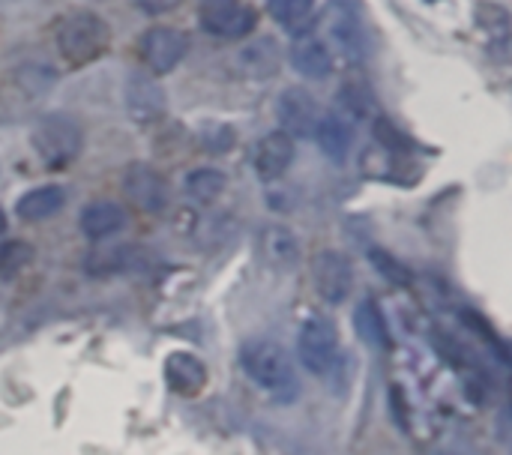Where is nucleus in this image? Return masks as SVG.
Here are the masks:
<instances>
[{"label":"nucleus","mask_w":512,"mask_h":455,"mask_svg":"<svg viewBox=\"0 0 512 455\" xmlns=\"http://www.w3.org/2000/svg\"><path fill=\"white\" fill-rule=\"evenodd\" d=\"M240 366L246 378L261 387L273 402L291 405L300 399V381H297V366L291 354L273 342V339H252L240 348Z\"/></svg>","instance_id":"f257e3e1"},{"label":"nucleus","mask_w":512,"mask_h":455,"mask_svg":"<svg viewBox=\"0 0 512 455\" xmlns=\"http://www.w3.org/2000/svg\"><path fill=\"white\" fill-rule=\"evenodd\" d=\"M54 45L69 66H87L99 60L111 45V27L105 18L87 9L66 12L54 27Z\"/></svg>","instance_id":"f03ea898"},{"label":"nucleus","mask_w":512,"mask_h":455,"mask_svg":"<svg viewBox=\"0 0 512 455\" xmlns=\"http://www.w3.org/2000/svg\"><path fill=\"white\" fill-rule=\"evenodd\" d=\"M30 144L48 168H63L81 153L84 135L69 114H45L33 123Z\"/></svg>","instance_id":"7ed1b4c3"},{"label":"nucleus","mask_w":512,"mask_h":455,"mask_svg":"<svg viewBox=\"0 0 512 455\" xmlns=\"http://www.w3.org/2000/svg\"><path fill=\"white\" fill-rule=\"evenodd\" d=\"M297 354H300V363L306 366V372H312L318 378H327L339 363V333H336L333 321L321 318V315H312L300 327Z\"/></svg>","instance_id":"20e7f679"},{"label":"nucleus","mask_w":512,"mask_h":455,"mask_svg":"<svg viewBox=\"0 0 512 455\" xmlns=\"http://www.w3.org/2000/svg\"><path fill=\"white\" fill-rule=\"evenodd\" d=\"M198 24L210 36L237 39V36H249L255 30L258 12L246 0H204L201 12H198Z\"/></svg>","instance_id":"39448f33"},{"label":"nucleus","mask_w":512,"mask_h":455,"mask_svg":"<svg viewBox=\"0 0 512 455\" xmlns=\"http://www.w3.org/2000/svg\"><path fill=\"white\" fill-rule=\"evenodd\" d=\"M189 54V36L177 27H150L141 36V60L150 66L153 75H168L174 72L183 57Z\"/></svg>","instance_id":"423d86ee"},{"label":"nucleus","mask_w":512,"mask_h":455,"mask_svg":"<svg viewBox=\"0 0 512 455\" xmlns=\"http://www.w3.org/2000/svg\"><path fill=\"white\" fill-rule=\"evenodd\" d=\"M324 24H327V33L333 36L336 48L345 57H351V60L363 57V48H366L363 18L351 0H330L324 9Z\"/></svg>","instance_id":"0eeeda50"},{"label":"nucleus","mask_w":512,"mask_h":455,"mask_svg":"<svg viewBox=\"0 0 512 455\" xmlns=\"http://www.w3.org/2000/svg\"><path fill=\"white\" fill-rule=\"evenodd\" d=\"M123 192L141 213L156 216V213H162L168 207V183H165V177L156 168L144 165V162H135V165L126 168Z\"/></svg>","instance_id":"6e6552de"},{"label":"nucleus","mask_w":512,"mask_h":455,"mask_svg":"<svg viewBox=\"0 0 512 455\" xmlns=\"http://www.w3.org/2000/svg\"><path fill=\"white\" fill-rule=\"evenodd\" d=\"M315 288L321 294L324 303L339 306L348 300L351 288H354V264L348 255L327 249L315 258Z\"/></svg>","instance_id":"1a4fd4ad"},{"label":"nucleus","mask_w":512,"mask_h":455,"mask_svg":"<svg viewBox=\"0 0 512 455\" xmlns=\"http://www.w3.org/2000/svg\"><path fill=\"white\" fill-rule=\"evenodd\" d=\"M123 105L126 114L138 123H150L159 120L168 108L165 90L162 84L150 75V72H132L123 84Z\"/></svg>","instance_id":"9d476101"},{"label":"nucleus","mask_w":512,"mask_h":455,"mask_svg":"<svg viewBox=\"0 0 512 455\" xmlns=\"http://www.w3.org/2000/svg\"><path fill=\"white\" fill-rule=\"evenodd\" d=\"M279 123H282V132L291 135V138H306L315 132L318 120H321V111H318V102L309 90L303 87H291L279 96Z\"/></svg>","instance_id":"9b49d317"},{"label":"nucleus","mask_w":512,"mask_h":455,"mask_svg":"<svg viewBox=\"0 0 512 455\" xmlns=\"http://www.w3.org/2000/svg\"><path fill=\"white\" fill-rule=\"evenodd\" d=\"M291 162H294V138L285 135L282 129L267 132L258 141V147H255V171H258L261 180H267V183L279 180L291 168Z\"/></svg>","instance_id":"f8f14e48"},{"label":"nucleus","mask_w":512,"mask_h":455,"mask_svg":"<svg viewBox=\"0 0 512 455\" xmlns=\"http://www.w3.org/2000/svg\"><path fill=\"white\" fill-rule=\"evenodd\" d=\"M291 66L303 78H327L333 72V54L330 45L312 33H300L291 45Z\"/></svg>","instance_id":"ddd939ff"},{"label":"nucleus","mask_w":512,"mask_h":455,"mask_svg":"<svg viewBox=\"0 0 512 455\" xmlns=\"http://www.w3.org/2000/svg\"><path fill=\"white\" fill-rule=\"evenodd\" d=\"M78 225L84 231V237L90 240H105V237H114L117 231H123L126 225V210L114 201H90L81 216H78Z\"/></svg>","instance_id":"4468645a"},{"label":"nucleus","mask_w":512,"mask_h":455,"mask_svg":"<svg viewBox=\"0 0 512 455\" xmlns=\"http://www.w3.org/2000/svg\"><path fill=\"white\" fill-rule=\"evenodd\" d=\"M165 378H168V387L177 393V396H198L207 384V369L198 357L186 354V351H177L168 357L165 363Z\"/></svg>","instance_id":"2eb2a0df"},{"label":"nucleus","mask_w":512,"mask_h":455,"mask_svg":"<svg viewBox=\"0 0 512 455\" xmlns=\"http://www.w3.org/2000/svg\"><path fill=\"white\" fill-rule=\"evenodd\" d=\"M315 141L321 147V153L330 159V162H345L348 153H351V144H354V132H351V123L342 120L339 114H327L318 120L315 126Z\"/></svg>","instance_id":"dca6fc26"},{"label":"nucleus","mask_w":512,"mask_h":455,"mask_svg":"<svg viewBox=\"0 0 512 455\" xmlns=\"http://www.w3.org/2000/svg\"><path fill=\"white\" fill-rule=\"evenodd\" d=\"M258 246H261L264 261L276 270H285V267L297 264V258H300V240L282 225H267L258 237Z\"/></svg>","instance_id":"f3484780"},{"label":"nucleus","mask_w":512,"mask_h":455,"mask_svg":"<svg viewBox=\"0 0 512 455\" xmlns=\"http://www.w3.org/2000/svg\"><path fill=\"white\" fill-rule=\"evenodd\" d=\"M63 201H66V192L60 186H36L18 198L15 213L24 222H45L63 210Z\"/></svg>","instance_id":"a211bd4d"},{"label":"nucleus","mask_w":512,"mask_h":455,"mask_svg":"<svg viewBox=\"0 0 512 455\" xmlns=\"http://www.w3.org/2000/svg\"><path fill=\"white\" fill-rule=\"evenodd\" d=\"M144 264H147V249H141V246H114V249L96 252L87 261V270L93 276H111V273L141 270Z\"/></svg>","instance_id":"6ab92c4d"},{"label":"nucleus","mask_w":512,"mask_h":455,"mask_svg":"<svg viewBox=\"0 0 512 455\" xmlns=\"http://www.w3.org/2000/svg\"><path fill=\"white\" fill-rule=\"evenodd\" d=\"M240 66L249 78H270L279 69V45L270 36H258L252 39L243 51H240Z\"/></svg>","instance_id":"aec40b11"},{"label":"nucleus","mask_w":512,"mask_h":455,"mask_svg":"<svg viewBox=\"0 0 512 455\" xmlns=\"http://www.w3.org/2000/svg\"><path fill=\"white\" fill-rule=\"evenodd\" d=\"M354 327H357V336H360L369 348H378V351H387V348H390V330H387V324H384L381 309H378L372 300H363V303L354 309Z\"/></svg>","instance_id":"412c9836"},{"label":"nucleus","mask_w":512,"mask_h":455,"mask_svg":"<svg viewBox=\"0 0 512 455\" xmlns=\"http://www.w3.org/2000/svg\"><path fill=\"white\" fill-rule=\"evenodd\" d=\"M225 183H228L225 171L207 168V165H204V168H195V171L186 174L183 192H186L195 204H213V201L225 192Z\"/></svg>","instance_id":"4be33fe9"},{"label":"nucleus","mask_w":512,"mask_h":455,"mask_svg":"<svg viewBox=\"0 0 512 455\" xmlns=\"http://www.w3.org/2000/svg\"><path fill=\"white\" fill-rule=\"evenodd\" d=\"M270 15L294 33H303L315 15V0H270Z\"/></svg>","instance_id":"5701e85b"},{"label":"nucleus","mask_w":512,"mask_h":455,"mask_svg":"<svg viewBox=\"0 0 512 455\" xmlns=\"http://www.w3.org/2000/svg\"><path fill=\"white\" fill-rule=\"evenodd\" d=\"M33 261V246L27 240H9L0 243V279L18 276Z\"/></svg>","instance_id":"b1692460"},{"label":"nucleus","mask_w":512,"mask_h":455,"mask_svg":"<svg viewBox=\"0 0 512 455\" xmlns=\"http://www.w3.org/2000/svg\"><path fill=\"white\" fill-rule=\"evenodd\" d=\"M339 108H342L348 117L363 120V117H369L372 96H369V90H366V87H360L357 81H354V84H345V87L339 90Z\"/></svg>","instance_id":"393cba45"},{"label":"nucleus","mask_w":512,"mask_h":455,"mask_svg":"<svg viewBox=\"0 0 512 455\" xmlns=\"http://www.w3.org/2000/svg\"><path fill=\"white\" fill-rule=\"evenodd\" d=\"M201 144L210 150V153H225L237 144V132L234 126H225V123H207L201 132H198Z\"/></svg>","instance_id":"a878e982"},{"label":"nucleus","mask_w":512,"mask_h":455,"mask_svg":"<svg viewBox=\"0 0 512 455\" xmlns=\"http://www.w3.org/2000/svg\"><path fill=\"white\" fill-rule=\"evenodd\" d=\"M369 258H372L375 270H378L387 282H393V285H408V270H405L393 255H387L384 249H372Z\"/></svg>","instance_id":"bb28decb"},{"label":"nucleus","mask_w":512,"mask_h":455,"mask_svg":"<svg viewBox=\"0 0 512 455\" xmlns=\"http://www.w3.org/2000/svg\"><path fill=\"white\" fill-rule=\"evenodd\" d=\"M375 138L387 147V150H408L411 147V138L402 135V129H396L390 120H375Z\"/></svg>","instance_id":"cd10ccee"},{"label":"nucleus","mask_w":512,"mask_h":455,"mask_svg":"<svg viewBox=\"0 0 512 455\" xmlns=\"http://www.w3.org/2000/svg\"><path fill=\"white\" fill-rule=\"evenodd\" d=\"M180 0H138V6L144 9V12H168V9H174Z\"/></svg>","instance_id":"c85d7f7f"},{"label":"nucleus","mask_w":512,"mask_h":455,"mask_svg":"<svg viewBox=\"0 0 512 455\" xmlns=\"http://www.w3.org/2000/svg\"><path fill=\"white\" fill-rule=\"evenodd\" d=\"M6 231V213H3V207H0V234Z\"/></svg>","instance_id":"c756f323"}]
</instances>
